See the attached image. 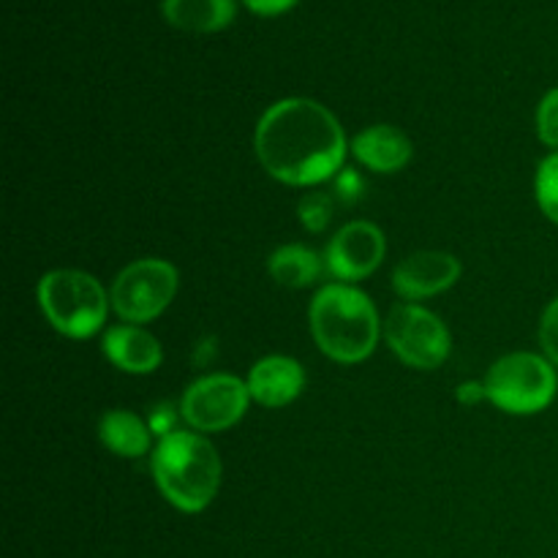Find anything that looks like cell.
Returning a JSON list of instances; mask_svg holds the SVG:
<instances>
[{"label":"cell","instance_id":"22","mask_svg":"<svg viewBox=\"0 0 558 558\" xmlns=\"http://www.w3.org/2000/svg\"><path fill=\"white\" fill-rule=\"evenodd\" d=\"M336 194L352 202L363 194V180H360V174L354 169H341V174L336 178Z\"/></svg>","mask_w":558,"mask_h":558},{"label":"cell","instance_id":"3","mask_svg":"<svg viewBox=\"0 0 558 558\" xmlns=\"http://www.w3.org/2000/svg\"><path fill=\"white\" fill-rule=\"evenodd\" d=\"M150 469L163 499L185 515L207 510L221 488V456L196 430H174L158 439Z\"/></svg>","mask_w":558,"mask_h":558},{"label":"cell","instance_id":"11","mask_svg":"<svg viewBox=\"0 0 558 558\" xmlns=\"http://www.w3.org/2000/svg\"><path fill=\"white\" fill-rule=\"evenodd\" d=\"M245 385H248L251 401L265 409H283L298 401L303 392L305 371L289 354H267L259 363H254Z\"/></svg>","mask_w":558,"mask_h":558},{"label":"cell","instance_id":"1","mask_svg":"<svg viewBox=\"0 0 558 558\" xmlns=\"http://www.w3.org/2000/svg\"><path fill=\"white\" fill-rule=\"evenodd\" d=\"M254 150L272 180L308 189L341 174L349 145L325 104L294 96L265 109L254 131Z\"/></svg>","mask_w":558,"mask_h":558},{"label":"cell","instance_id":"10","mask_svg":"<svg viewBox=\"0 0 558 558\" xmlns=\"http://www.w3.org/2000/svg\"><path fill=\"white\" fill-rule=\"evenodd\" d=\"M461 259L447 251H417L392 270V289L407 303L436 298L461 281Z\"/></svg>","mask_w":558,"mask_h":558},{"label":"cell","instance_id":"20","mask_svg":"<svg viewBox=\"0 0 558 558\" xmlns=\"http://www.w3.org/2000/svg\"><path fill=\"white\" fill-rule=\"evenodd\" d=\"M539 347L543 354L558 368V298L548 303V308L543 311V319H539Z\"/></svg>","mask_w":558,"mask_h":558},{"label":"cell","instance_id":"23","mask_svg":"<svg viewBox=\"0 0 558 558\" xmlns=\"http://www.w3.org/2000/svg\"><path fill=\"white\" fill-rule=\"evenodd\" d=\"M243 3L259 16H278L292 9V5H298L300 0H243Z\"/></svg>","mask_w":558,"mask_h":558},{"label":"cell","instance_id":"2","mask_svg":"<svg viewBox=\"0 0 558 558\" xmlns=\"http://www.w3.org/2000/svg\"><path fill=\"white\" fill-rule=\"evenodd\" d=\"M311 336L322 354L341 365H357L376 352L385 322L374 300L352 283H327L314 294L308 308Z\"/></svg>","mask_w":558,"mask_h":558},{"label":"cell","instance_id":"17","mask_svg":"<svg viewBox=\"0 0 558 558\" xmlns=\"http://www.w3.org/2000/svg\"><path fill=\"white\" fill-rule=\"evenodd\" d=\"M534 196L543 216L558 227V150L548 153L539 161L537 174H534Z\"/></svg>","mask_w":558,"mask_h":558},{"label":"cell","instance_id":"13","mask_svg":"<svg viewBox=\"0 0 558 558\" xmlns=\"http://www.w3.org/2000/svg\"><path fill=\"white\" fill-rule=\"evenodd\" d=\"M352 156L363 163L365 169L379 174L401 172L409 167L414 156V145L401 129L390 123H376L360 131L352 140Z\"/></svg>","mask_w":558,"mask_h":558},{"label":"cell","instance_id":"8","mask_svg":"<svg viewBox=\"0 0 558 558\" xmlns=\"http://www.w3.org/2000/svg\"><path fill=\"white\" fill-rule=\"evenodd\" d=\"M248 385L232 374H207L191 381L180 398V417L196 434H221L245 417Z\"/></svg>","mask_w":558,"mask_h":558},{"label":"cell","instance_id":"19","mask_svg":"<svg viewBox=\"0 0 558 558\" xmlns=\"http://www.w3.org/2000/svg\"><path fill=\"white\" fill-rule=\"evenodd\" d=\"M537 140L550 150H558V87H550L537 107Z\"/></svg>","mask_w":558,"mask_h":558},{"label":"cell","instance_id":"9","mask_svg":"<svg viewBox=\"0 0 558 558\" xmlns=\"http://www.w3.org/2000/svg\"><path fill=\"white\" fill-rule=\"evenodd\" d=\"M387 254V240L376 223L352 221L336 232L325 248V267L341 283H354L379 270Z\"/></svg>","mask_w":558,"mask_h":558},{"label":"cell","instance_id":"7","mask_svg":"<svg viewBox=\"0 0 558 558\" xmlns=\"http://www.w3.org/2000/svg\"><path fill=\"white\" fill-rule=\"evenodd\" d=\"M387 347L414 371H436L452 352V336L434 311L420 303H398L381 325Z\"/></svg>","mask_w":558,"mask_h":558},{"label":"cell","instance_id":"14","mask_svg":"<svg viewBox=\"0 0 558 558\" xmlns=\"http://www.w3.org/2000/svg\"><path fill=\"white\" fill-rule=\"evenodd\" d=\"M98 439L118 458H142L153 447V430L140 414L129 409H109L98 420Z\"/></svg>","mask_w":558,"mask_h":558},{"label":"cell","instance_id":"24","mask_svg":"<svg viewBox=\"0 0 558 558\" xmlns=\"http://www.w3.org/2000/svg\"><path fill=\"white\" fill-rule=\"evenodd\" d=\"M456 398L461 403H466V407H474V403L480 401H488V398H485L483 381H463V385L456 390Z\"/></svg>","mask_w":558,"mask_h":558},{"label":"cell","instance_id":"15","mask_svg":"<svg viewBox=\"0 0 558 558\" xmlns=\"http://www.w3.org/2000/svg\"><path fill=\"white\" fill-rule=\"evenodd\" d=\"M163 20L185 33H218L238 14L234 0H163Z\"/></svg>","mask_w":558,"mask_h":558},{"label":"cell","instance_id":"5","mask_svg":"<svg viewBox=\"0 0 558 558\" xmlns=\"http://www.w3.org/2000/svg\"><path fill=\"white\" fill-rule=\"evenodd\" d=\"M483 385L496 409L512 417H532L556 401L558 368L545 354L512 352L490 365Z\"/></svg>","mask_w":558,"mask_h":558},{"label":"cell","instance_id":"18","mask_svg":"<svg viewBox=\"0 0 558 558\" xmlns=\"http://www.w3.org/2000/svg\"><path fill=\"white\" fill-rule=\"evenodd\" d=\"M332 196L330 194H322V191H314V194H305L298 205V218L311 234H319L325 232L327 223L332 221Z\"/></svg>","mask_w":558,"mask_h":558},{"label":"cell","instance_id":"16","mask_svg":"<svg viewBox=\"0 0 558 558\" xmlns=\"http://www.w3.org/2000/svg\"><path fill=\"white\" fill-rule=\"evenodd\" d=\"M267 270H270L272 281L281 283V287L305 289L319 281L322 270H325V259L314 248L287 243L272 251L270 259H267Z\"/></svg>","mask_w":558,"mask_h":558},{"label":"cell","instance_id":"6","mask_svg":"<svg viewBox=\"0 0 558 558\" xmlns=\"http://www.w3.org/2000/svg\"><path fill=\"white\" fill-rule=\"evenodd\" d=\"M180 287V272L172 262L145 256L118 272L109 289L112 311L123 325H147L172 305Z\"/></svg>","mask_w":558,"mask_h":558},{"label":"cell","instance_id":"21","mask_svg":"<svg viewBox=\"0 0 558 558\" xmlns=\"http://www.w3.org/2000/svg\"><path fill=\"white\" fill-rule=\"evenodd\" d=\"M178 412L180 407L174 409L172 403H161V407H156L150 412V420H147V425H150L153 436H158V439H163V436L174 434L178 428Z\"/></svg>","mask_w":558,"mask_h":558},{"label":"cell","instance_id":"4","mask_svg":"<svg viewBox=\"0 0 558 558\" xmlns=\"http://www.w3.org/2000/svg\"><path fill=\"white\" fill-rule=\"evenodd\" d=\"M36 298L49 325L74 341L98 336L112 305L101 281L82 270H49L38 281Z\"/></svg>","mask_w":558,"mask_h":558},{"label":"cell","instance_id":"12","mask_svg":"<svg viewBox=\"0 0 558 558\" xmlns=\"http://www.w3.org/2000/svg\"><path fill=\"white\" fill-rule=\"evenodd\" d=\"M101 352L118 371L131 376H147L161 368V341L140 325H114L104 332Z\"/></svg>","mask_w":558,"mask_h":558}]
</instances>
